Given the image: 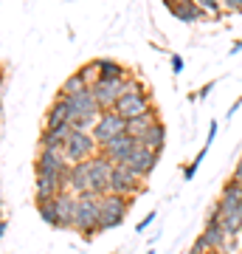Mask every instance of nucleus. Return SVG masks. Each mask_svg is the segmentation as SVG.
Listing matches in <instances>:
<instances>
[{"label": "nucleus", "instance_id": "19", "mask_svg": "<svg viewBox=\"0 0 242 254\" xmlns=\"http://www.w3.org/2000/svg\"><path fill=\"white\" fill-rule=\"evenodd\" d=\"M71 133V127H59V130H45L40 136V150H62L65 138Z\"/></svg>", "mask_w": 242, "mask_h": 254}, {"label": "nucleus", "instance_id": "2", "mask_svg": "<svg viewBox=\"0 0 242 254\" xmlns=\"http://www.w3.org/2000/svg\"><path fill=\"white\" fill-rule=\"evenodd\" d=\"M65 102H68V116H71L73 130H93V125H96V119L101 113V108L93 99V93L82 91L76 96H68Z\"/></svg>", "mask_w": 242, "mask_h": 254}, {"label": "nucleus", "instance_id": "18", "mask_svg": "<svg viewBox=\"0 0 242 254\" xmlns=\"http://www.w3.org/2000/svg\"><path fill=\"white\" fill-rule=\"evenodd\" d=\"M138 144L146 147V150H152V153H163V147H166V127H163V122L149 127V133H146Z\"/></svg>", "mask_w": 242, "mask_h": 254}, {"label": "nucleus", "instance_id": "15", "mask_svg": "<svg viewBox=\"0 0 242 254\" xmlns=\"http://www.w3.org/2000/svg\"><path fill=\"white\" fill-rule=\"evenodd\" d=\"M68 190V184L54 175H37L34 178V198L37 200H54L59 192Z\"/></svg>", "mask_w": 242, "mask_h": 254}, {"label": "nucleus", "instance_id": "17", "mask_svg": "<svg viewBox=\"0 0 242 254\" xmlns=\"http://www.w3.org/2000/svg\"><path fill=\"white\" fill-rule=\"evenodd\" d=\"M161 119H158V110H149V113H144V116H138V119H133V122H127V136H133L135 141H141L146 133H149V127L152 125H158Z\"/></svg>", "mask_w": 242, "mask_h": 254}, {"label": "nucleus", "instance_id": "24", "mask_svg": "<svg viewBox=\"0 0 242 254\" xmlns=\"http://www.w3.org/2000/svg\"><path fill=\"white\" fill-rule=\"evenodd\" d=\"M206 155H208V150H206V147H203V150H200V153L194 155V158H192V161H189L186 167H183V181H192V178H194V175H197L200 164L206 161Z\"/></svg>", "mask_w": 242, "mask_h": 254}, {"label": "nucleus", "instance_id": "33", "mask_svg": "<svg viewBox=\"0 0 242 254\" xmlns=\"http://www.w3.org/2000/svg\"><path fill=\"white\" fill-rule=\"evenodd\" d=\"M240 108H242V96H237V99H234V105H231L228 110H225V122H228V119H231V116H234V113H237Z\"/></svg>", "mask_w": 242, "mask_h": 254}, {"label": "nucleus", "instance_id": "29", "mask_svg": "<svg viewBox=\"0 0 242 254\" xmlns=\"http://www.w3.org/2000/svg\"><path fill=\"white\" fill-rule=\"evenodd\" d=\"M155 218H158V212H149V215H146V218L141 220V223H135V229H138V232H146V229H149V223H155Z\"/></svg>", "mask_w": 242, "mask_h": 254}, {"label": "nucleus", "instance_id": "22", "mask_svg": "<svg viewBox=\"0 0 242 254\" xmlns=\"http://www.w3.org/2000/svg\"><path fill=\"white\" fill-rule=\"evenodd\" d=\"M37 212H40L43 223H48L51 229H59V220H56V206H54V200H37Z\"/></svg>", "mask_w": 242, "mask_h": 254}, {"label": "nucleus", "instance_id": "4", "mask_svg": "<svg viewBox=\"0 0 242 254\" xmlns=\"http://www.w3.org/2000/svg\"><path fill=\"white\" fill-rule=\"evenodd\" d=\"M62 153L68 158V164H82V161H90L93 155H99V144H96V138L90 136V130H73L71 127Z\"/></svg>", "mask_w": 242, "mask_h": 254}, {"label": "nucleus", "instance_id": "37", "mask_svg": "<svg viewBox=\"0 0 242 254\" xmlns=\"http://www.w3.org/2000/svg\"><path fill=\"white\" fill-rule=\"evenodd\" d=\"M146 254H155V252H146Z\"/></svg>", "mask_w": 242, "mask_h": 254}, {"label": "nucleus", "instance_id": "16", "mask_svg": "<svg viewBox=\"0 0 242 254\" xmlns=\"http://www.w3.org/2000/svg\"><path fill=\"white\" fill-rule=\"evenodd\" d=\"M59 127H71V116H68V102H65V96H56L54 105L45 113V130H59Z\"/></svg>", "mask_w": 242, "mask_h": 254}, {"label": "nucleus", "instance_id": "14", "mask_svg": "<svg viewBox=\"0 0 242 254\" xmlns=\"http://www.w3.org/2000/svg\"><path fill=\"white\" fill-rule=\"evenodd\" d=\"M56 206V220H59V229H73V218H76V195L73 192H59L54 198Z\"/></svg>", "mask_w": 242, "mask_h": 254}, {"label": "nucleus", "instance_id": "20", "mask_svg": "<svg viewBox=\"0 0 242 254\" xmlns=\"http://www.w3.org/2000/svg\"><path fill=\"white\" fill-rule=\"evenodd\" d=\"M99 71H101V79H127L130 76V71L116 60H99Z\"/></svg>", "mask_w": 242, "mask_h": 254}, {"label": "nucleus", "instance_id": "25", "mask_svg": "<svg viewBox=\"0 0 242 254\" xmlns=\"http://www.w3.org/2000/svg\"><path fill=\"white\" fill-rule=\"evenodd\" d=\"M220 198L242 200V184H240V181H234V178H228V181L223 184V190H220Z\"/></svg>", "mask_w": 242, "mask_h": 254}, {"label": "nucleus", "instance_id": "35", "mask_svg": "<svg viewBox=\"0 0 242 254\" xmlns=\"http://www.w3.org/2000/svg\"><path fill=\"white\" fill-rule=\"evenodd\" d=\"M3 232H6V220H0V237H3Z\"/></svg>", "mask_w": 242, "mask_h": 254}, {"label": "nucleus", "instance_id": "12", "mask_svg": "<svg viewBox=\"0 0 242 254\" xmlns=\"http://www.w3.org/2000/svg\"><path fill=\"white\" fill-rule=\"evenodd\" d=\"M138 147V141H135L133 136H118V138H113L110 144H104V147H99V153L104 155V158H110L113 164H124L130 155H133V150Z\"/></svg>", "mask_w": 242, "mask_h": 254}, {"label": "nucleus", "instance_id": "9", "mask_svg": "<svg viewBox=\"0 0 242 254\" xmlns=\"http://www.w3.org/2000/svg\"><path fill=\"white\" fill-rule=\"evenodd\" d=\"M88 173H90V195H107V187H110V175H113V161L104 158V155H93L88 161Z\"/></svg>", "mask_w": 242, "mask_h": 254}, {"label": "nucleus", "instance_id": "32", "mask_svg": "<svg viewBox=\"0 0 242 254\" xmlns=\"http://www.w3.org/2000/svg\"><path fill=\"white\" fill-rule=\"evenodd\" d=\"M231 178H234V181H240V184H242V153H240V158H237V164H234Z\"/></svg>", "mask_w": 242, "mask_h": 254}, {"label": "nucleus", "instance_id": "1", "mask_svg": "<svg viewBox=\"0 0 242 254\" xmlns=\"http://www.w3.org/2000/svg\"><path fill=\"white\" fill-rule=\"evenodd\" d=\"M73 232H79L82 240H93L96 235H101V229H99V198H96V195H76Z\"/></svg>", "mask_w": 242, "mask_h": 254}, {"label": "nucleus", "instance_id": "11", "mask_svg": "<svg viewBox=\"0 0 242 254\" xmlns=\"http://www.w3.org/2000/svg\"><path fill=\"white\" fill-rule=\"evenodd\" d=\"M158 161H161V153H152V150H146V147H135L133 155L124 161V167H130L135 175H141V178H149V175L155 173V167H158Z\"/></svg>", "mask_w": 242, "mask_h": 254}, {"label": "nucleus", "instance_id": "21", "mask_svg": "<svg viewBox=\"0 0 242 254\" xmlns=\"http://www.w3.org/2000/svg\"><path fill=\"white\" fill-rule=\"evenodd\" d=\"M82 76V82H85V85H88V91L90 88H93V85H96V82L101 79V71H99V60H90V63H85L79 68V71H76Z\"/></svg>", "mask_w": 242, "mask_h": 254}, {"label": "nucleus", "instance_id": "28", "mask_svg": "<svg viewBox=\"0 0 242 254\" xmlns=\"http://www.w3.org/2000/svg\"><path fill=\"white\" fill-rule=\"evenodd\" d=\"M217 133H220V122H211L208 125V136H206V150H211V144H214V138H217Z\"/></svg>", "mask_w": 242, "mask_h": 254}, {"label": "nucleus", "instance_id": "27", "mask_svg": "<svg viewBox=\"0 0 242 254\" xmlns=\"http://www.w3.org/2000/svg\"><path fill=\"white\" fill-rule=\"evenodd\" d=\"M223 3V11L228 14H242V0H220Z\"/></svg>", "mask_w": 242, "mask_h": 254}, {"label": "nucleus", "instance_id": "10", "mask_svg": "<svg viewBox=\"0 0 242 254\" xmlns=\"http://www.w3.org/2000/svg\"><path fill=\"white\" fill-rule=\"evenodd\" d=\"M90 93H93V99L101 110H113L116 102L121 99V93H124V79H99L90 88Z\"/></svg>", "mask_w": 242, "mask_h": 254}, {"label": "nucleus", "instance_id": "34", "mask_svg": "<svg viewBox=\"0 0 242 254\" xmlns=\"http://www.w3.org/2000/svg\"><path fill=\"white\" fill-rule=\"evenodd\" d=\"M240 51H242V40H237V43H234V46L228 48V57H237Z\"/></svg>", "mask_w": 242, "mask_h": 254}, {"label": "nucleus", "instance_id": "36", "mask_svg": "<svg viewBox=\"0 0 242 254\" xmlns=\"http://www.w3.org/2000/svg\"><path fill=\"white\" fill-rule=\"evenodd\" d=\"M240 254H242V240H240Z\"/></svg>", "mask_w": 242, "mask_h": 254}, {"label": "nucleus", "instance_id": "13", "mask_svg": "<svg viewBox=\"0 0 242 254\" xmlns=\"http://www.w3.org/2000/svg\"><path fill=\"white\" fill-rule=\"evenodd\" d=\"M163 6L172 11V17L180 23H200L206 17V11L200 9L194 0H163Z\"/></svg>", "mask_w": 242, "mask_h": 254}, {"label": "nucleus", "instance_id": "3", "mask_svg": "<svg viewBox=\"0 0 242 254\" xmlns=\"http://www.w3.org/2000/svg\"><path fill=\"white\" fill-rule=\"evenodd\" d=\"M133 209V198H121V195H101L99 198V229L101 232H110V229H118L127 220Z\"/></svg>", "mask_w": 242, "mask_h": 254}, {"label": "nucleus", "instance_id": "31", "mask_svg": "<svg viewBox=\"0 0 242 254\" xmlns=\"http://www.w3.org/2000/svg\"><path fill=\"white\" fill-rule=\"evenodd\" d=\"M214 88H217V79H211V82H206V85H203V88H200V91L194 93V96H197V99H206L208 93L214 91Z\"/></svg>", "mask_w": 242, "mask_h": 254}, {"label": "nucleus", "instance_id": "30", "mask_svg": "<svg viewBox=\"0 0 242 254\" xmlns=\"http://www.w3.org/2000/svg\"><path fill=\"white\" fill-rule=\"evenodd\" d=\"M183 68H186V65H183V57H180V54H172V73L178 76V73H183Z\"/></svg>", "mask_w": 242, "mask_h": 254}, {"label": "nucleus", "instance_id": "7", "mask_svg": "<svg viewBox=\"0 0 242 254\" xmlns=\"http://www.w3.org/2000/svg\"><path fill=\"white\" fill-rule=\"evenodd\" d=\"M68 170H71V164H68L62 150H40L34 158V175H54V178H62L65 181Z\"/></svg>", "mask_w": 242, "mask_h": 254}, {"label": "nucleus", "instance_id": "23", "mask_svg": "<svg viewBox=\"0 0 242 254\" xmlns=\"http://www.w3.org/2000/svg\"><path fill=\"white\" fill-rule=\"evenodd\" d=\"M82 91H88V85L82 82L79 73H71V76L62 82V88H59V96H65V99H68V96H76V93H82Z\"/></svg>", "mask_w": 242, "mask_h": 254}, {"label": "nucleus", "instance_id": "26", "mask_svg": "<svg viewBox=\"0 0 242 254\" xmlns=\"http://www.w3.org/2000/svg\"><path fill=\"white\" fill-rule=\"evenodd\" d=\"M194 3L206 11V17H214L217 20L220 14H223V3H220V0H194Z\"/></svg>", "mask_w": 242, "mask_h": 254}, {"label": "nucleus", "instance_id": "5", "mask_svg": "<svg viewBox=\"0 0 242 254\" xmlns=\"http://www.w3.org/2000/svg\"><path fill=\"white\" fill-rule=\"evenodd\" d=\"M146 190L141 175H135L130 167L124 164H113V175H110V195H121V198H138L141 192Z\"/></svg>", "mask_w": 242, "mask_h": 254}, {"label": "nucleus", "instance_id": "6", "mask_svg": "<svg viewBox=\"0 0 242 254\" xmlns=\"http://www.w3.org/2000/svg\"><path fill=\"white\" fill-rule=\"evenodd\" d=\"M124 133H127V122L118 116L116 110H101L99 119H96V125H93V130H90V136L96 138L99 147L110 144L113 138L124 136Z\"/></svg>", "mask_w": 242, "mask_h": 254}, {"label": "nucleus", "instance_id": "8", "mask_svg": "<svg viewBox=\"0 0 242 254\" xmlns=\"http://www.w3.org/2000/svg\"><path fill=\"white\" fill-rule=\"evenodd\" d=\"M155 105H152V93H121V99L116 102V113L124 122H133V119L149 113Z\"/></svg>", "mask_w": 242, "mask_h": 254}]
</instances>
